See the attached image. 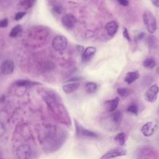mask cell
Segmentation results:
<instances>
[{
  "instance_id": "obj_21",
  "label": "cell",
  "mask_w": 159,
  "mask_h": 159,
  "mask_svg": "<svg viewBox=\"0 0 159 159\" xmlns=\"http://www.w3.org/2000/svg\"><path fill=\"white\" fill-rule=\"evenodd\" d=\"M111 118L114 122H115L116 124H119L122 119V114L119 111H115L114 113H112Z\"/></svg>"
},
{
  "instance_id": "obj_5",
  "label": "cell",
  "mask_w": 159,
  "mask_h": 159,
  "mask_svg": "<svg viewBox=\"0 0 159 159\" xmlns=\"http://www.w3.org/2000/svg\"><path fill=\"white\" fill-rule=\"evenodd\" d=\"M127 152L125 149L121 147H115L114 148L111 149L108 152H107L105 154H104L101 159H108L111 158H116L117 157H121L125 155Z\"/></svg>"
},
{
  "instance_id": "obj_29",
  "label": "cell",
  "mask_w": 159,
  "mask_h": 159,
  "mask_svg": "<svg viewBox=\"0 0 159 159\" xmlns=\"http://www.w3.org/2000/svg\"><path fill=\"white\" fill-rule=\"evenodd\" d=\"M118 2L123 6H127L129 4V1H125V0H119V1H118Z\"/></svg>"
},
{
  "instance_id": "obj_23",
  "label": "cell",
  "mask_w": 159,
  "mask_h": 159,
  "mask_svg": "<svg viewBox=\"0 0 159 159\" xmlns=\"http://www.w3.org/2000/svg\"><path fill=\"white\" fill-rule=\"evenodd\" d=\"M127 111L132 114H134L135 115H137L139 112V109L137 106L135 104L132 103L128 106V107L127 108Z\"/></svg>"
},
{
  "instance_id": "obj_20",
  "label": "cell",
  "mask_w": 159,
  "mask_h": 159,
  "mask_svg": "<svg viewBox=\"0 0 159 159\" xmlns=\"http://www.w3.org/2000/svg\"><path fill=\"white\" fill-rule=\"evenodd\" d=\"M114 140L116 142L117 144H119L120 146H122L125 144V140H126V137L124 132H120L117 134L115 137Z\"/></svg>"
},
{
  "instance_id": "obj_3",
  "label": "cell",
  "mask_w": 159,
  "mask_h": 159,
  "mask_svg": "<svg viewBox=\"0 0 159 159\" xmlns=\"http://www.w3.org/2000/svg\"><path fill=\"white\" fill-rule=\"evenodd\" d=\"M68 44L67 39L63 35H57L55 36L52 42V48L58 52L63 51L66 48Z\"/></svg>"
},
{
  "instance_id": "obj_2",
  "label": "cell",
  "mask_w": 159,
  "mask_h": 159,
  "mask_svg": "<svg viewBox=\"0 0 159 159\" xmlns=\"http://www.w3.org/2000/svg\"><path fill=\"white\" fill-rule=\"evenodd\" d=\"M75 121V130L76 135L80 138H88V139H98V135L89 130H88L81 125L76 120Z\"/></svg>"
},
{
  "instance_id": "obj_11",
  "label": "cell",
  "mask_w": 159,
  "mask_h": 159,
  "mask_svg": "<svg viewBox=\"0 0 159 159\" xmlns=\"http://www.w3.org/2000/svg\"><path fill=\"white\" fill-rule=\"evenodd\" d=\"M70 82V81H68ZM80 83L79 82L76 81H71L68 83L65 84L62 86V89L63 92H65L66 94H71L73 92L76 91L80 87Z\"/></svg>"
},
{
  "instance_id": "obj_17",
  "label": "cell",
  "mask_w": 159,
  "mask_h": 159,
  "mask_svg": "<svg viewBox=\"0 0 159 159\" xmlns=\"http://www.w3.org/2000/svg\"><path fill=\"white\" fill-rule=\"evenodd\" d=\"M22 26L19 24H17L12 28L9 33V36L11 37H17L19 36L22 34Z\"/></svg>"
},
{
  "instance_id": "obj_16",
  "label": "cell",
  "mask_w": 159,
  "mask_h": 159,
  "mask_svg": "<svg viewBox=\"0 0 159 159\" xmlns=\"http://www.w3.org/2000/svg\"><path fill=\"white\" fill-rule=\"evenodd\" d=\"M146 43L150 48H155L158 47V40L155 36L148 35L146 37Z\"/></svg>"
},
{
  "instance_id": "obj_22",
  "label": "cell",
  "mask_w": 159,
  "mask_h": 159,
  "mask_svg": "<svg viewBox=\"0 0 159 159\" xmlns=\"http://www.w3.org/2000/svg\"><path fill=\"white\" fill-rule=\"evenodd\" d=\"M117 94L122 98H126L130 94V91L126 88H119L117 89Z\"/></svg>"
},
{
  "instance_id": "obj_6",
  "label": "cell",
  "mask_w": 159,
  "mask_h": 159,
  "mask_svg": "<svg viewBox=\"0 0 159 159\" xmlns=\"http://www.w3.org/2000/svg\"><path fill=\"white\" fill-rule=\"evenodd\" d=\"M158 87L157 84L152 85L145 92V98L148 102H154L157 99Z\"/></svg>"
},
{
  "instance_id": "obj_15",
  "label": "cell",
  "mask_w": 159,
  "mask_h": 159,
  "mask_svg": "<svg viewBox=\"0 0 159 159\" xmlns=\"http://www.w3.org/2000/svg\"><path fill=\"white\" fill-rule=\"evenodd\" d=\"M140 76L139 73L138 71H129L127 73L124 81L128 84H130L135 81Z\"/></svg>"
},
{
  "instance_id": "obj_4",
  "label": "cell",
  "mask_w": 159,
  "mask_h": 159,
  "mask_svg": "<svg viewBox=\"0 0 159 159\" xmlns=\"http://www.w3.org/2000/svg\"><path fill=\"white\" fill-rule=\"evenodd\" d=\"M32 150L28 144H21L16 150V156L20 159L29 158L31 157Z\"/></svg>"
},
{
  "instance_id": "obj_13",
  "label": "cell",
  "mask_w": 159,
  "mask_h": 159,
  "mask_svg": "<svg viewBox=\"0 0 159 159\" xmlns=\"http://www.w3.org/2000/svg\"><path fill=\"white\" fill-rule=\"evenodd\" d=\"M119 102V98L118 97H116L115 98L107 100L104 102V106L107 111L112 112L116 111L117 107L118 104Z\"/></svg>"
},
{
  "instance_id": "obj_30",
  "label": "cell",
  "mask_w": 159,
  "mask_h": 159,
  "mask_svg": "<svg viewBox=\"0 0 159 159\" xmlns=\"http://www.w3.org/2000/svg\"><path fill=\"white\" fill-rule=\"evenodd\" d=\"M4 129H5V128L4 127L3 124L2 122H1V124H0V134H1V136H2L3 135L4 132Z\"/></svg>"
},
{
  "instance_id": "obj_14",
  "label": "cell",
  "mask_w": 159,
  "mask_h": 159,
  "mask_svg": "<svg viewBox=\"0 0 159 159\" xmlns=\"http://www.w3.org/2000/svg\"><path fill=\"white\" fill-rule=\"evenodd\" d=\"M40 84V83L37 81H34L31 80H19L16 81L14 83V85L18 87H32L34 86Z\"/></svg>"
},
{
  "instance_id": "obj_28",
  "label": "cell",
  "mask_w": 159,
  "mask_h": 159,
  "mask_svg": "<svg viewBox=\"0 0 159 159\" xmlns=\"http://www.w3.org/2000/svg\"><path fill=\"white\" fill-rule=\"evenodd\" d=\"M123 36L127 40V41H130V37L129 36V34L128 32V30L126 28H124V30H123Z\"/></svg>"
},
{
  "instance_id": "obj_26",
  "label": "cell",
  "mask_w": 159,
  "mask_h": 159,
  "mask_svg": "<svg viewBox=\"0 0 159 159\" xmlns=\"http://www.w3.org/2000/svg\"><path fill=\"white\" fill-rule=\"evenodd\" d=\"M53 11L55 13L58 14H60L63 11V8L60 6H55V7H53Z\"/></svg>"
},
{
  "instance_id": "obj_8",
  "label": "cell",
  "mask_w": 159,
  "mask_h": 159,
  "mask_svg": "<svg viewBox=\"0 0 159 159\" xmlns=\"http://www.w3.org/2000/svg\"><path fill=\"white\" fill-rule=\"evenodd\" d=\"M14 69V62L9 59L4 60L1 65V72L3 75L11 74Z\"/></svg>"
},
{
  "instance_id": "obj_27",
  "label": "cell",
  "mask_w": 159,
  "mask_h": 159,
  "mask_svg": "<svg viewBox=\"0 0 159 159\" xmlns=\"http://www.w3.org/2000/svg\"><path fill=\"white\" fill-rule=\"evenodd\" d=\"M8 25V19L7 18H4L1 20L0 21V27H6Z\"/></svg>"
},
{
  "instance_id": "obj_10",
  "label": "cell",
  "mask_w": 159,
  "mask_h": 159,
  "mask_svg": "<svg viewBox=\"0 0 159 159\" xmlns=\"http://www.w3.org/2000/svg\"><path fill=\"white\" fill-rule=\"evenodd\" d=\"M96 52V48L94 47H88L86 48L82 53V60L84 62H87L91 60Z\"/></svg>"
},
{
  "instance_id": "obj_9",
  "label": "cell",
  "mask_w": 159,
  "mask_h": 159,
  "mask_svg": "<svg viewBox=\"0 0 159 159\" xmlns=\"http://www.w3.org/2000/svg\"><path fill=\"white\" fill-rule=\"evenodd\" d=\"M156 129V125L152 122H148L142 125L141 132L145 137H150L153 134Z\"/></svg>"
},
{
  "instance_id": "obj_1",
  "label": "cell",
  "mask_w": 159,
  "mask_h": 159,
  "mask_svg": "<svg viewBox=\"0 0 159 159\" xmlns=\"http://www.w3.org/2000/svg\"><path fill=\"white\" fill-rule=\"evenodd\" d=\"M143 20L148 33L153 34L157 28L155 16L151 12H145L143 15Z\"/></svg>"
},
{
  "instance_id": "obj_25",
  "label": "cell",
  "mask_w": 159,
  "mask_h": 159,
  "mask_svg": "<svg viewBox=\"0 0 159 159\" xmlns=\"http://www.w3.org/2000/svg\"><path fill=\"white\" fill-rule=\"evenodd\" d=\"M25 14H26V12H25V11H19V12H17V13L15 14L14 19H15L16 20H20L21 19H22L23 17L25 16Z\"/></svg>"
},
{
  "instance_id": "obj_12",
  "label": "cell",
  "mask_w": 159,
  "mask_h": 159,
  "mask_svg": "<svg viewBox=\"0 0 159 159\" xmlns=\"http://www.w3.org/2000/svg\"><path fill=\"white\" fill-rule=\"evenodd\" d=\"M118 27V24L114 20H111L107 22L105 25V29L106 30V32L109 36L114 35L117 32Z\"/></svg>"
},
{
  "instance_id": "obj_24",
  "label": "cell",
  "mask_w": 159,
  "mask_h": 159,
  "mask_svg": "<svg viewBox=\"0 0 159 159\" xmlns=\"http://www.w3.org/2000/svg\"><path fill=\"white\" fill-rule=\"evenodd\" d=\"M34 3V1H23L20 2V4H21V6L26 8L30 7L31 6H33Z\"/></svg>"
},
{
  "instance_id": "obj_31",
  "label": "cell",
  "mask_w": 159,
  "mask_h": 159,
  "mask_svg": "<svg viewBox=\"0 0 159 159\" xmlns=\"http://www.w3.org/2000/svg\"><path fill=\"white\" fill-rule=\"evenodd\" d=\"M152 2L153 3V4L155 7H158V6H159V1H158V0H155V1H152Z\"/></svg>"
},
{
  "instance_id": "obj_18",
  "label": "cell",
  "mask_w": 159,
  "mask_h": 159,
  "mask_svg": "<svg viewBox=\"0 0 159 159\" xmlns=\"http://www.w3.org/2000/svg\"><path fill=\"white\" fill-rule=\"evenodd\" d=\"M97 88H98L97 84L93 82H88L85 84V86H84L85 91L89 94L94 93L97 90Z\"/></svg>"
},
{
  "instance_id": "obj_7",
  "label": "cell",
  "mask_w": 159,
  "mask_h": 159,
  "mask_svg": "<svg viewBox=\"0 0 159 159\" xmlns=\"http://www.w3.org/2000/svg\"><path fill=\"white\" fill-rule=\"evenodd\" d=\"M61 22L65 28L71 29L75 27L76 22V19L71 14H66L62 16Z\"/></svg>"
},
{
  "instance_id": "obj_32",
  "label": "cell",
  "mask_w": 159,
  "mask_h": 159,
  "mask_svg": "<svg viewBox=\"0 0 159 159\" xmlns=\"http://www.w3.org/2000/svg\"><path fill=\"white\" fill-rule=\"evenodd\" d=\"M143 36H144V33H140V34H139V35H138V39H139V40L142 39L143 37Z\"/></svg>"
},
{
  "instance_id": "obj_19",
  "label": "cell",
  "mask_w": 159,
  "mask_h": 159,
  "mask_svg": "<svg viewBox=\"0 0 159 159\" xmlns=\"http://www.w3.org/2000/svg\"><path fill=\"white\" fill-rule=\"evenodd\" d=\"M156 65V61L153 57L146 58L143 61V66L147 68H153Z\"/></svg>"
}]
</instances>
